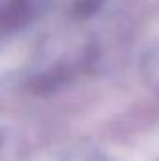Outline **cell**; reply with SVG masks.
Returning a JSON list of instances; mask_svg holds the SVG:
<instances>
[{"label": "cell", "mask_w": 159, "mask_h": 161, "mask_svg": "<svg viewBox=\"0 0 159 161\" xmlns=\"http://www.w3.org/2000/svg\"><path fill=\"white\" fill-rule=\"evenodd\" d=\"M30 13V0H8L0 6V32L13 30L26 23Z\"/></svg>", "instance_id": "6da1fadb"}, {"label": "cell", "mask_w": 159, "mask_h": 161, "mask_svg": "<svg viewBox=\"0 0 159 161\" xmlns=\"http://www.w3.org/2000/svg\"><path fill=\"white\" fill-rule=\"evenodd\" d=\"M97 4H99V0H82V2L77 4L75 11H77L79 15H90V13L97 8Z\"/></svg>", "instance_id": "7a4b0ae2"}]
</instances>
